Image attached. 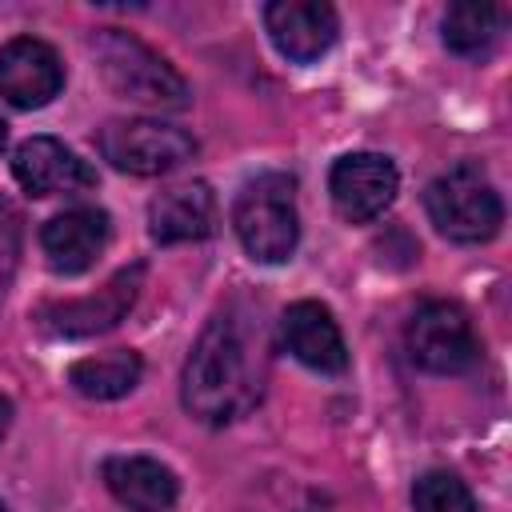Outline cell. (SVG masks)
<instances>
[{"label":"cell","mask_w":512,"mask_h":512,"mask_svg":"<svg viewBox=\"0 0 512 512\" xmlns=\"http://www.w3.org/2000/svg\"><path fill=\"white\" fill-rule=\"evenodd\" d=\"M92 56L104 76V84L144 108H184L188 104V84L184 76L144 40L120 28H100L92 36Z\"/></svg>","instance_id":"obj_2"},{"label":"cell","mask_w":512,"mask_h":512,"mask_svg":"<svg viewBox=\"0 0 512 512\" xmlns=\"http://www.w3.org/2000/svg\"><path fill=\"white\" fill-rule=\"evenodd\" d=\"M12 176L28 196H72L96 184V172L88 168V160H80L56 136H28L12 152Z\"/></svg>","instance_id":"obj_10"},{"label":"cell","mask_w":512,"mask_h":512,"mask_svg":"<svg viewBox=\"0 0 512 512\" xmlns=\"http://www.w3.org/2000/svg\"><path fill=\"white\" fill-rule=\"evenodd\" d=\"M4 144H8V124L0 120V152H4Z\"/></svg>","instance_id":"obj_21"},{"label":"cell","mask_w":512,"mask_h":512,"mask_svg":"<svg viewBox=\"0 0 512 512\" xmlns=\"http://www.w3.org/2000/svg\"><path fill=\"white\" fill-rule=\"evenodd\" d=\"M264 28L280 56L292 64H312L336 44L340 20L324 0H272L264 8Z\"/></svg>","instance_id":"obj_9"},{"label":"cell","mask_w":512,"mask_h":512,"mask_svg":"<svg viewBox=\"0 0 512 512\" xmlns=\"http://www.w3.org/2000/svg\"><path fill=\"white\" fill-rule=\"evenodd\" d=\"M0 512H8V508H4V504H0Z\"/></svg>","instance_id":"obj_22"},{"label":"cell","mask_w":512,"mask_h":512,"mask_svg":"<svg viewBox=\"0 0 512 512\" xmlns=\"http://www.w3.org/2000/svg\"><path fill=\"white\" fill-rule=\"evenodd\" d=\"M412 508L416 512H476V500L468 492V484L452 472H424L412 488Z\"/></svg>","instance_id":"obj_18"},{"label":"cell","mask_w":512,"mask_h":512,"mask_svg":"<svg viewBox=\"0 0 512 512\" xmlns=\"http://www.w3.org/2000/svg\"><path fill=\"white\" fill-rule=\"evenodd\" d=\"M108 244V216L100 208H68L56 212L40 228V248L60 276H80L88 272Z\"/></svg>","instance_id":"obj_13"},{"label":"cell","mask_w":512,"mask_h":512,"mask_svg":"<svg viewBox=\"0 0 512 512\" xmlns=\"http://www.w3.org/2000/svg\"><path fill=\"white\" fill-rule=\"evenodd\" d=\"M8 424H12V404L0 396V440H4V432H8Z\"/></svg>","instance_id":"obj_20"},{"label":"cell","mask_w":512,"mask_h":512,"mask_svg":"<svg viewBox=\"0 0 512 512\" xmlns=\"http://www.w3.org/2000/svg\"><path fill=\"white\" fill-rule=\"evenodd\" d=\"M232 228L244 244V252L260 264H284L296 252L300 240V216H296V184L284 172H264L248 180L236 192L232 204Z\"/></svg>","instance_id":"obj_3"},{"label":"cell","mask_w":512,"mask_h":512,"mask_svg":"<svg viewBox=\"0 0 512 512\" xmlns=\"http://www.w3.org/2000/svg\"><path fill=\"white\" fill-rule=\"evenodd\" d=\"M16 256H20V228H16V216L0 204V300H4L8 288H12Z\"/></svg>","instance_id":"obj_19"},{"label":"cell","mask_w":512,"mask_h":512,"mask_svg":"<svg viewBox=\"0 0 512 512\" xmlns=\"http://www.w3.org/2000/svg\"><path fill=\"white\" fill-rule=\"evenodd\" d=\"M140 280H144V264H132V268H120L100 292L92 296H80V300H52V304H40L36 308V324L52 336H64V340H80V336H96V332H108L124 320V312L136 304V292H140Z\"/></svg>","instance_id":"obj_7"},{"label":"cell","mask_w":512,"mask_h":512,"mask_svg":"<svg viewBox=\"0 0 512 512\" xmlns=\"http://www.w3.org/2000/svg\"><path fill=\"white\" fill-rule=\"evenodd\" d=\"M140 356L132 348H112L100 356H80L68 364V384L88 400H116L140 384Z\"/></svg>","instance_id":"obj_16"},{"label":"cell","mask_w":512,"mask_h":512,"mask_svg":"<svg viewBox=\"0 0 512 512\" xmlns=\"http://www.w3.org/2000/svg\"><path fill=\"white\" fill-rule=\"evenodd\" d=\"M424 208H428V220L436 224V232L456 244H484L504 224L500 192L472 160H460L448 172H440L424 188Z\"/></svg>","instance_id":"obj_4"},{"label":"cell","mask_w":512,"mask_h":512,"mask_svg":"<svg viewBox=\"0 0 512 512\" xmlns=\"http://www.w3.org/2000/svg\"><path fill=\"white\" fill-rule=\"evenodd\" d=\"M268 380V340L248 312H216L196 336L184 376L180 400L200 424H232L248 416Z\"/></svg>","instance_id":"obj_1"},{"label":"cell","mask_w":512,"mask_h":512,"mask_svg":"<svg viewBox=\"0 0 512 512\" xmlns=\"http://www.w3.org/2000/svg\"><path fill=\"white\" fill-rule=\"evenodd\" d=\"M504 28V8L496 4H452L444 12V44L456 56H484Z\"/></svg>","instance_id":"obj_17"},{"label":"cell","mask_w":512,"mask_h":512,"mask_svg":"<svg viewBox=\"0 0 512 512\" xmlns=\"http://www.w3.org/2000/svg\"><path fill=\"white\" fill-rule=\"evenodd\" d=\"M100 156L128 176H164L196 156V140L184 128L136 116V120H108L96 132Z\"/></svg>","instance_id":"obj_5"},{"label":"cell","mask_w":512,"mask_h":512,"mask_svg":"<svg viewBox=\"0 0 512 512\" xmlns=\"http://www.w3.org/2000/svg\"><path fill=\"white\" fill-rule=\"evenodd\" d=\"M328 192L348 224L376 220L400 192V172L380 152H348L328 172Z\"/></svg>","instance_id":"obj_8"},{"label":"cell","mask_w":512,"mask_h":512,"mask_svg":"<svg viewBox=\"0 0 512 512\" xmlns=\"http://www.w3.org/2000/svg\"><path fill=\"white\" fill-rule=\"evenodd\" d=\"M404 344L416 368L436 372V376H456L476 364L480 344L468 312L452 300H428L412 312L404 328Z\"/></svg>","instance_id":"obj_6"},{"label":"cell","mask_w":512,"mask_h":512,"mask_svg":"<svg viewBox=\"0 0 512 512\" xmlns=\"http://www.w3.org/2000/svg\"><path fill=\"white\" fill-rule=\"evenodd\" d=\"M280 340L284 348L312 372L336 376L348 368V344L340 324L332 320V312L320 300H296L284 308L280 316Z\"/></svg>","instance_id":"obj_12"},{"label":"cell","mask_w":512,"mask_h":512,"mask_svg":"<svg viewBox=\"0 0 512 512\" xmlns=\"http://www.w3.org/2000/svg\"><path fill=\"white\" fill-rule=\"evenodd\" d=\"M64 88V64L52 44L16 36L0 48V96L12 108H44Z\"/></svg>","instance_id":"obj_11"},{"label":"cell","mask_w":512,"mask_h":512,"mask_svg":"<svg viewBox=\"0 0 512 512\" xmlns=\"http://www.w3.org/2000/svg\"><path fill=\"white\" fill-rule=\"evenodd\" d=\"M100 480L128 512H168L180 496L176 472L152 456H108L100 464Z\"/></svg>","instance_id":"obj_14"},{"label":"cell","mask_w":512,"mask_h":512,"mask_svg":"<svg viewBox=\"0 0 512 512\" xmlns=\"http://www.w3.org/2000/svg\"><path fill=\"white\" fill-rule=\"evenodd\" d=\"M216 224V196L204 180L164 188L148 204V232L156 244H188L204 240Z\"/></svg>","instance_id":"obj_15"}]
</instances>
